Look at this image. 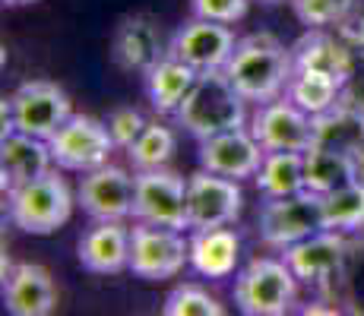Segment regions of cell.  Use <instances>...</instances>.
Listing matches in <instances>:
<instances>
[{
	"label": "cell",
	"instance_id": "cell-3",
	"mask_svg": "<svg viewBox=\"0 0 364 316\" xmlns=\"http://www.w3.org/2000/svg\"><path fill=\"white\" fill-rule=\"evenodd\" d=\"M6 215L26 234H54L73 215V193L58 171H48L23 187L6 190Z\"/></svg>",
	"mask_w": 364,
	"mask_h": 316
},
{
	"label": "cell",
	"instance_id": "cell-1",
	"mask_svg": "<svg viewBox=\"0 0 364 316\" xmlns=\"http://www.w3.org/2000/svg\"><path fill=\"white\" fill-rule=\"evenodd\" d=\"M225 73L247 102L263 104L282 98L295 73L291 48H285L269 32H254L247 38H237L235 54L225 63Z\"/></svg>",
	"mask_w": 364,
	"mask_h": 316
},
{
	"label": "cell",
	"instance_id": "cell-37",
	"mask_svg": "<svg viewBox=\"0 0 364 316\" xmlns=\"http://www.w3.org/2000/svg\"><path fill=\"white\" fill-rule=\"evenodd\" d=\"M4 4H10V6H19V4H32V0H4Z\"/></svg>",
	"mask_w": 364,
	"mask_h": 316
},
{
	"label": "cell",
	"instance_id": "cell-34",
	"mask_svg": "<svg viewBox=\"0 0 364 316\" xmlns=\"http://www.w3.org/2000/svg\"><path fill=\"white\" fill-rule=\"evenodd\" d=\"M352 70H348L346 82H342L339 102L352 104V108L364 111V48H352Z\"/></svg>",
	"mask_w": 364,
	"mask_h": 316
},
{
	"label": "cell",
	"instance_id": "cell-8",
	"mask_svg": "<svg viewBox=\"0 0 364 316\" xmlns=\"http://www.w3.org/2000/svg\"><path fill=\"white\" fill-rule=\"evenodd\" d=\"M244 206L241 180L222 178L206 168L187 178V222L191 231H209L235 224Z\"/></svg>",
	"mask_w": 364,
	"mask_h": 316
},
{
	"label": "cell",
	"instance_id": "cell-18",
	"mask_svg": "<svg viewBox=\"0 0 364 316\" xmlns=\"http://www.w3.org/2000/svg\"><path fill=\"white\" fill-rule=\"evenodd\" d=\"M51 165H54V156L48 139L29 136L23 130L4 133V139H0V178H4L0 184H4V193L48 174Z\"/></svg>",
	"mask_w": 364,
	"mask_h": 316
},
{
	"label": "cell",
	"instance_id": "cell-21",
	"mask_svg": "<svg viewBox=\"0 0 364 316\" xmlns=\"http://www.w3.org/2000/svg\"><path fill=\"white\" fill-rule=\"evenodd\" d=\"M241 259V237L232 228L193 231L191 237V266L203 278H228Z\"/></svg>",
	"mask_w": 364,
	"mask_h": 316
},
{
	"label": "cell",
	"instance_id": "cell-26",
	"mask_svg": "<svg viewBox=\"0 0 364 316\" xmlns=\"http://www.w3.org/2000/svg\"><path fill=\"white\" fill-rule=\"evenodd\" d=\"M342 95V82L336 76L317 73V70H295L289 80V89H285V98L304 108L311 117L330 111Z\"/></svg>",
	"mask_w": 364,
	"mask_h": 316
},
{
	"label": "cell",
	"instance_id": "cell-2",
	"mask_svg": "<svg viewBox=\"0 0 364 316\" xmlns=\"http://www.w3.org/2000/svg\"><path fill=\"white\" fill-rule=\"evenodd\" d=\"M174 121L197 139L219 136L225 130L247 126V98L235 89L225 70H203L181 108L174 111Z\"/></svg>",
	"mask_w": 364,
	"mask_h": 316
},
{
	"label": "cell",
	"instance_id": "cell-11",
	"mask_svg": "<svg viewBox=\"0 0 364 316\" xmlns=\"http://www.w3.org/2000/svg\"><path fill=\"white\" fill-rule=\"evenodd\" d=\"M282 253H285L282 259L291 266L298 282L336 294V282H339L342 263H346V253H348V237L342 231L323 228L317 234L285 247Z\"/></svg>",
	"mask_w": 364,
	"mask_h": 316
},
{
	"label": "cell",
	"instance_id": "cell-5",
	"mask_svg": "<svg viewBox=\"0 0 364 316\" xmlns=\"http://www.w3.org/2000/svg\"><path fill=\"white\" fill-rule=\"evenodd\" d=\"M70 117H73L70 95L58 82H48V80L23 82L4 102V133L23 130L29 136L51 139Z\"/></svg>",
	"mask_w": 364,
	"mask_h": 316
},
{
	"label": "cell",
	"instance_id": "cell-4",
	"mask_svg": "<svg viewBox=\"0 0 364 316\" xmlns=\"http://www.w3.org/2000/svg\"><path fill=\"white\" fill-rule=\"evenodd\" d=\"M298 298V276L285 259L254 256L235 278V307L247 316H282Z\"/></svg>",
	"mask_w": 364,
	"mask_h": 316
},
{
	"label": "cell",
	"instance_id": "cell-23",
	"mask_svg": "<svg viewBox=\"0 0 364 316\" xmlns=\"http://www.w3.org/2000/svg\"><path fill=\"white\" fill-rule=\"evenodd\" d=\"M361 180L358 174V161L352 152H339V149H323V146H311L304 152V184L314 193H333L339 187H348Z\"/></svg>",
	"mask_w": 364,
	"mask_h": 316
},
{
	"label": "cell",
	"instance_id": "cell-20",
	"mask_svg": "<svg viewBox=\"0 0 364 316\" xmlns=\"http://www.w3.org/2000/svg\"><path fill=\"white\" fill-rule=\"evenodd\" d=\"M352 54L355 51L346 45L339 32L330 35L326 29H311L291 45L295 70H317V73L336 76L339 82H346L348 70H352Z\"/></svg>",
	"mask_w": 364,
	"mask_h": 316
},
{
	"label": "cell",
	"instance_id": "cell-30",
	"mask_svg": "<svg viewBox=\"0 0 364 316\" xmlns=\"http://www.w3.org/2000/svg\"><path fill=\"white\" fill-rule=\"evenodd\" d=\"M355 6L358 0H291L298 23H304L307 29H336L352 16Z\"/></svg>",
	"mask_w": 364,
	"mask_h": 316
},
{
	"label": "cell",
	"instance_id": "cell-12",
	"mask_svg": "<svg viewBox=\"0 0 364 316\" xmlns=\"http://www.w3.org/2000/svg\"><path fill=\"white\" fill-rule=\"evenodd\" d=\"M247 130L254 133L257 143L266 152H279V149L307 152L314 146V117L285 95L257 104V111L247 121Z\"/></svg>",
	"mask_w": 364,
	"mask_h": 316
},
{
	"label": "cell",
	"instance_id": "cell-33",
	"mask_svg": "<svg viewBox=\"0 0 364 316\" xmlns=\"http://www.w3.org/2000/svg\"><path fill=\"white\" fill-rule=\"evenodd\" d=\"M250 0H191V13L200 19H215V23H237L247 16Z\"/></svg>",
	"mask_w": 364,
	"mask_h": 316
},
{
	"label": "cell",
	"instance_id": "cell-9",
	"mask_svg": "<svg viewBox=\"0 0 364 316\" xmlns=\"http://www.w3.org/2000/svg\"><path fill=\"white\" fill-rule=\"evenodd\" d=\"M133 219L178 231L191 228V222H187V180L178 171H168V168L136 171Z\"/></svg>",
	"mask_w": 364,
	"mask_h": 316
},
{
	"label": "cell",
	"instance_id": "cell-7",
	"mask_svg": "<svg viewBox=\"0 0 364 316\" xmlns=\"http://www.w3.org/2000/svg\"><path fill=\"white\" fill-rule=\"evenodd\" d=\"M257 231L266 247L285 250L304 237L323 231V212H320V193L301 190L291 196L266 200L257 215Z\"/></svg>",
	"mask_w": 364,
	"mask_h": 316
},
{
	"label": "cell",
	"instance_id": "cell-17",
	"mask_svg": "<svg viewBox=\"0 0 364 316\" xmlns=\"http://www.w3.org/2000/svg\"><path fill=\"white\" fill-rule=\"evenodd\" d=\"M4 307L13 316H48L58 310V288L45 266L16 263L4 276Z\"/></svg>",
	"mask_w": 364,
	"mask_h": 316
},
{
	"label": "cell",
	"instance_id": "cell-6",
	"mask_svg": "<svg viewBox=\"0 0 364 316\" xmlns=\"http://www.w3.org/2000/svg\"><path fill=\"white\" fill-rule=\"evenodd\" d=\"M191 263V241H184L178 228L136 222L130 228V272L143 282L174 278Z\"/></svg>",
	"mask_w": 364,
	"mask_h": 316
},
{
	"label": "cell",
	"instance_id": "cell-35",
	"mask_svg": "<svg viewBox=\"0 0 364 316\" xmlns=\"http://www.w3.org/2000/svg\"><path fill=\"white\" fill-rule=\"evenodd\" d=\"M336 32L346 38L348 48H364V16H358V13H352L346 23L336 26Z\"/></svg>",
	"mask_w": 364,
	"mask_h": 316
},
{
	"label": "cell",
	"instance_id": "cell-27",
	"mask_svg": "<svg viewBox=\"0 0 364 316\" xmlns=\"http://www.w3.org/2000/svg\"><path fill=\"white\" fill-rule=\"evenodd\" d=\"M320 212H323V228L355 234L364 228V180H355L348 187H339L333 193L320 196Z\"/></svg>",
	"mask_w": 364,
	"mask_h": 316
},
{
	"label": "cell",
	"instance_id": "cell-29",
	"mask_svg": "<svg viewBox=\"0 0 364 316\" xmlns=\"http://www.w3.org/2000/svg\"><path fill=\"white\" fill-rule=\"evenodd\" d=\"M342 304H348L346 310L364 313V237L361 241H348L346 263H342L339 282H336Z\"/></svg>",
	"mask_w": 364,
	"mask_h": 316
},
{
	"label": "cell",
	"instance_id": "cell-10",
	"mask_svg": "<svg viewBox=\"0 0 364 316\" xmlns=\"http://www.w3.org/2000/svg\"><path fill=\"white\" fill-rule=\"evenodd\" d=\"M54 165L64 171H92V168L108 165L111 152L117 149L108 133V124L95 121L89 114H73L70 121L48 139Z\"/></svg>",
	"mask_w": 364,
	"mask_h": 316
},
{
	"label": "cell",
	"instance_id": "cell-25",
	"mask_svg": "<svg viewBox=\"0 0 364 316\" xmlns=\"http://www.w3.org/2000/svg\"><path fill=\"white\" fill-rule=\"evenodd\" d=\"M254 184L266 200L291 196V193L307 190V184H304V152H295V149L266 152L263 161H260V171L254 174Z\"/></svg>",
	"mask_w": 364,
	"mask_h": 316
},
{
	"label": "cell",
	"instance_id": "cell-14",
	"mask_svg": "<svg viewBox=\"0 0 364 316\" xmlns=\"http://www.w3.org/2000/svg\"><path fill=\"white\" fill-rule=\"evenodd\" d=\"M235 32L228 29V23H215V19H200L193 16L191 23H184L174 32L168 54L184 63H191L193 70H225L228 58L235 54Z\"/></svg>",
	"mask_w": 364,
	"mask_h": 316
},
{
	"label": "cell",
	"instance_id": "cell-38",
	"mask_svg": "<svg viewBox=\"0 0 364 316\" xmlns=\"http://www.w3.org/2000/svg\"><path fill=\"white\" fill-rule=\"evenodd\" d=\"M263 4H279V0H263Z\"/></svg>",
	"mask_w": 364,
	"mask_h": 316
},
{
	"label": "cell",
	"instance_id": "cell-36",
	"mask_svg": "<svg viewBox=\"0 0 364 316\" xmlns=\"http://www.w3.org/2000/svg\"><path fill=\"white\" fill-rule=\"evenodd\" d=\"M355 161H358V174H361V180H364V143L358 146V152H355Z\"/></svg>",
	"mask_w": 364,
	"mask_h": 316
},
{
	"label": "cell",
	"instance_id": "cell-19",
	"mask_svg": "<svg viewBox=\"0 0 364 316\" xmlns=\"http://www.w3.org/2000/svg\"><path fill=\"white\" fill-rule=\"evenodd\" d=\"M76 256L86 272L117 276L130 269V231L124 222H95L76 244Z\"/></svg>",
	"mask_w": 364,
	"mask_h": 316
},
{
	"label": "cell",
	"instance_id": "cell-22",
	"mask_svg": "<svg viewBox=\"0 0 364 316\" xmlns=\"http://www.w3.org/2000/svg\"><path fill=\"white\" fill-rule=\"evenodd\" d=\"M197 76H200V70H193L191 63L165 54V58L146 73V95H149L152 111L162 117L165 114L174 117V111L181 108V102H184L187 92L193 89Z\"/></svg>",
	"mask_w": 364,
	"mask_h": 316
},
{
	"label": "cell",
	"instance_id": "cell-13",
	"mask_svg": "<svg viewBox=\"0 0 364 316\" xmlns=\"http://www.w3.org/2000/svg\"><path fill=\"white\" fill-rule=\"evenodd\" d=\"M82 212L95 222H124L133 219V200H136V174L117 165H102L86 171L76 190Z\"/></svg>",
	"mask_w": 364,
	"mask_h": 316
},
{
	"label": "cell",
	"instance_id": "cell-15",
	"mask_svg": "<svg viewBox=\"0 0 364 316\" xmlns=\"http://www.w3.org/2000/svg\"><path fill=\"white\" fill-rule=\"evenodd\" d=\"M266 156V149L257 143V136L247 126H237V130H225L219 136L200 139V168L222 178H254L260 171V161Z\"/></svg>",
	"mask_w": 364,
	"mask_h": 316
},
{
	"label": "cell",
	"instance_id": "cell-31",
	"mask_svg": "<svg viewBox=\"0 0 364 316\" xmlns=\"http://www.w3.org/2000/svg\"><path fill=\"white\" fill-rule=\"evenodd\" d=\"M162 313L165 316H222L225 307H222L209 291H203L200 285L184 282L165 298Z\"/></svg>",
	"mask_w": 364,
	"mask_h": 316
},
{
	"label": "cell",
	"instance_id": "cell-16",
	"mask_svg": "<svg viewBox=\"0 0 364 316\" xmlns=\"http://www.w3.org/2000/svg\"><path fill=\"white\" fill-rule=\"evenodd\" d=\"M168 54L165 41H162V29L152 16H127L121 19L114 38H111V58L121 70L127 73H149L159 60Z\"/></svg>",
	"mask_w": 364,
	"mask_h": 316
},
{
	"label": "cell",
	"instance_id": "cell-28",
	"mask_svg": "<svg viewBox=\"0 0 364 316\" xmlns=\"http://www.w3.org/2000/svg\"><path fill=\"white\" fill-rule=\"evenodd\" d=\"M174 149H178V136H174L171 126L149 121L146 130L136 136V143L127 149V158L136 171H146V168H165L171 161Z\"/></svg>",
	"mask_w": 364,
	"mask_h": 316
},
{
	"label": "cell",
	"instance_id": "cell-24",
	"mask_svg": "<svg viewBox=\"0 0 364 316\" xmlns=\"http://www.w3.org/2000/svg\"><path fill=\"white\" fill-rule=\"evenodd\" d=\"M364 143V111L346 102H336L330 111L314 117V146L339 152H358Z\"/></svg>",
	"mask_w": 364,
	"mask_h": 316
},
{
	"label": "cell",
	"instance_id": "cell-32",
	"mask_svg": "<svg viewBox=\"0 0 364 316\" xmlns=\"http://www.w3.org/2000/svg\"><path fill=\"white\" fill-rule=\"evenodd\" d=\"M105 124H108V133H111V139H114V146L127 152L130 146L136 143L139 133L146 130V124H149V121H146L136 108H114Z\"/></svg>",
	"mask_w": 364,
	"mask_h": 316
}]
</instances>
